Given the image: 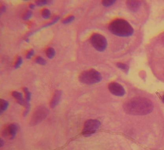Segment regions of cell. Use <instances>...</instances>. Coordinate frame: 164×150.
<instances>
[{
  "instance_id": "obj_1",
  "label": "cell",
  "mask_w": 164,
  "mask_h": 150,
  "mask_svg": "<svg viewBox=\"0 0 164 150\" xmlns=\"http://www.w3.org/2000/svg\"><path fill=\"white\" fill-rule=\"evenodd\" d=\"M123 109L125 112L130 115H145L152 112L153 105L148 98L137 97L125 102Z\"/></svg>"
},
{
  "instance_id": "obj_2",
  "label": "cell",
  "mask_w": 164,
  "mask_h": 150,
  "mask_svg": "<svg viewBox=\"0 0 164 150\" xmlns=\"http://www.w3.org/2000/svg\"><path fill=\"white\" fill-rule=\"evenodd\" d=\"M109 29L112 33L121 37H129L134 33L133 28L130 23L122 19H118L112 22Z\"/></svg>"
},
{
  "instance_id": "obj_3",
  "label": "cell",
  "mask_w": 164,
  "mask_h": 150,
  "mask_svg": "<svg viewBox=\"0 0 164 150\" xmlns=\"http://www.w3.org/2000/svg\"><path fill=\"white\" fill-rule=\"evenodd\" d=\"M102 78L101 74L93 69L83 71L80 74L79 78L81 83L88 85L99 83L102 80Z\"/></svg>"
},
{
  "instance_id": "obj_4",
  "label": "cell",
  "mask_w": 164,
  "mask_h": 150,
  "mask_svg": "<svg viewBox=\"0 0 164 150\" xmlns=\"http://www.w3.org/2000/svg\"><path fill=\"white\" fill-rule=\"evenodd\" d=\"M49 111L43 105L38 106L34 109L30 119V124L31 126H36L45 120L48 116Z\"/></svg>"
},
{
  "instance_id": "obj_5",
  "label": "cell",
  "mask_w": 164,
  "mask_h": 150,
  "mask_svg": "<svg viewBox=\"0 0 164 150\" xmlns=\"http://www.w3.org/2000/svg\"><path fill=\"white\" fill-rule=\"evenodd\" d=\"M100 122L96 119H89L85 123L82 135L85 137L90 136L96 133L100 126Z\"/></svg>"
},
{
  "instance_id": "obj_6",
  "label": "cell",
  "mask_w": 164,
  "mask_h": 150,
  "mask_svg": "<svg viewBox=\"0 0 164 150\" xmlns=\"http://www.w3.org/2000/svg\"><path fill=\"white\" fill-rule=\"evenodd\" d=\"M90 42L94 48L100 52L105 51L107 46L106 38L101 34H93L91 37Z\"/></svg>"
},
{
  "instance_id": "obj_7",
  "label": "cell",
  "mask_w": 164,
  "mask_h": 150,
  "mask_svg": "<svg viewBox=\"0 0 164 150\" xmlns=\"http://www.w3.org/2000/svg\"><path fill=\"white\" fill-rule=\"evenodd\" d=\"M18 126L17 124L11 123L7 125L2 132L3 136L9 139H13L18 132Z\"/></svg>"
},
{
  "instance_id": "obj_8",
  "label": "cell",
  "mask_w": 164,
  "mask_h": 150,
  "mask_svg": "<svg viewBox=\"0 0 164 150\" xmlns=\"http://www.w3.org/2000/svg\"><path fill=\"white\" fill-rule=\"evenodd\" d=\"M110 92L117 97H122L125 94V89L120 84L116 82L110 83L108 86Z\"/></svg>"
},
{
  "instance_id": "obj_9",
  "label": "cell",
  "mask_w": 164,
  "mask_h": 150,
  "mask_svg": "<svg viewBox=\"0 0 164 150\" xmlns=\"http://www.w3.org/2000/svg\"><path fill=\"white\" fill-rule=\"evenodd\" d=\"M23 91L24 94H25V109L24 112H23V116H26L29 112L30 108H31V105H30V102L31 100L32 94H31V92L29 91L27 88L24 87L23 89Z\"/></svg>"
},
{
  "instance_id": "obj_10",
  "label": "cell",
  "mask_w": 164,
  "mask_h": 150,
  "mask_svg": "<svg viewBox=\"0 0 164 150\" xmlns=\"http://www.w3.org/2000/svg\"><path fill=\"white\" fill-rule=\"evenodd\" d=\"M62 96V91L60 90H57L54 92L52 99H51L50 106L52 109L56 107L60 103Z\"/></svg>"
},
{
  "instance_id": "obj_11",
  "label": "cell",
  "mask_w": 164,
  "mask_h": 150,
  "mask_svg": "<svg viewBox=\"0 0 164 150\" xmlns=\"http://www.w3.org/2000/svg\"><path fill=\"white\" fill-rule=\"evenodd\" d=\"M12 96L19 105L25 107V100L23 98V95L21 92L16 91H13L12 92Z\"/></svg>"
},
{
  "instance_id": "obj_12",
  "label": "cell",
  "mask_w": 164,
  "mask_h": 150,
  "mask_svg": "<svg viewBox=\"0 0 164 150\" xmlns=\"http://www.w3.org/2000/svg\"><path fill=\"white\" fill-rule=\"evenodd\" d=\"M127 6L131 11L136 12L139 9L140 3L137 1H128L127 2Z\"/></svg>"
},
{
  "instance_id": "obj_13",
  "label": "cell",
  "mask_w": 164,
  "mask_h": 150,
  "mask_svg": "<svg viewBox=\"0 0 164 150\" xmlns=\"http://www.w3.org/2000/svg\"><path fill=\"white\" fill-rule=\"evenodd\" d=\"M9 105V102L4 99L0 100V113L3 114L6 111Z\"/></svg>"
},
{
  "instance_id": "obj_14",
  "label": "cell",
  "mask_w": 164,
  "mask_h": 150,
  "mask_svg": "<svg viewBox=\"0 0 164 150\" xmlns=\"http://www.w3.org/2000/svg\"><path fill=\"white\" fill-rule=\"evenodd\" d=\"M46 56L49 59H52L55 56L56 51L55 50L52 48H49L46 51Z\"/></svg>"
},
{
  "instance_id": "obj_15",
  "label": "cell",
  "mask_w": 164,
  "mask_h": 150,
  "mask_svg": "<svg viewBox=\"0 0 164 150\" xmlns=\"http://www.w3.org/2000/svg\"><path fill=\"white\" fill-rule=\"evenodd\" d=\"M42 16L45 19H48L51 16V12L48 9H44L42 11Z\"/></svg>"
},
{
  "instance_id": "obj_16",
  "label": "cell",
  "mask_w": 164,
  "mask_h": 150,
  "mask_svg": "<svg viewBox=\"0 0 164 150\" xmlns=\"http://www.w3.org/2000/svg\"><path fill=\"white\" fill-rule=\"evenodd\" d=\"M116 66L119 69L124 70L126 73H127L128 71L129 67L127 66V65L124 63H118L116 64Z\"/></svg>"
},
{
  "instance_id": "obj_17",
  "label": "cell",
  "mask_w": 164,
  "mask_h": 150,
  "mask_svg": "<svg viewBox=\"0 0 164 150\" xmlns=\"http://www.w3.org/2000/svg\"><path fill=\"white\" fill-rule=\"evenodd\" d=\"M75 17L73 15L68 16L62 21V23L64 24H67L72 23L75 20Z\"/></svg>"
},
{
  "instance_id": "obj_18",
  "label": "cell",
  "mask_w": 164,
  "mask_h": 150,
  "mask_svg": "<svg viewBox=\"0 0 164 150\" xmlns=\"http://www.w3.org/2000/svg\"><path fill=\"white\" fill-rule=\"evenodd\" d=\"M35 61L36 63H37V64L42 65H45L47 63L46 61L45 60L44 58H43L42 57H40V56H39V57H38L37 58H36Z\"/></svg>"
},
{
  "instance_id": "obj_19",
  "label": "cell",
  "mask_w": 164,
  "mask_h": 150,
  "mask_svg": "<svg viewBox=\"0 0 164 150\" xmlns=\"http://www.w3.org/2000/svg\"><path fill=\"white\" fill-rule=\"evenodd\" d=\"M116 2L115 0H105L102 1V4L105 7H109L113 5Z\"/></svg>"
},
{
  "instance_id": "obj_20",
  "label": "cell",
  "mask_w": 164,
  "mask_h": 150,
  "mask_svg": "<svg viewBox=\"0 0 164 150\" xmlns=\"http://www.w3.org/2000/svg\"><path fill=\"white\" fill-rule=\"evenodd\" d=\"M33 15V13L31 10H28L25 13V14L23 15V19L26 20L29 19L32 17Z\"/></svg>"
},
{
  "instance_id": "obj_21",
  "label": "cell",
  "mask_w": 164,
  "mask_h": 150,
  "mask_svg": "<svg viewBox=\"0 0 164 150\" xmlns=\"http://www.w3.org/2000/svg\"><path fill=\"white\" fill-rule=\"evenodd\" d=\"M23 59L21 57H17V61L14 65V67L16 69H18L23 64Z\"/></svg>"
},
{
  "instance_id": "obj_22",
  "label": "cell",
  "mask_w": 164,
  "mask_h": 150,
  "mask_svg": "<svg viewBox=\"0 0 164 150\" xmlns=\"http://www.w3.org/2000/svg\"><path fill=\"white\" fill-rule=\"evenodd\" d=\"M49 3L50 2L48 1L41 0V1H37L36 2V4L38 6H42L49 4Z\"/></svg>"
},
{
  "instance_id": "obj_23",
  "label": "cell",
  "mask_w": 164,
  "mask_h": 150,
  "mask_svg": "<svg viewBox=\"0 0 164 150\" xmlns=\"http://www.w3.org/2000/svg\"><path fill=\"white\" fill-rule=\"evenodd\" d=\"M34 51L32 49L30 50L28 52L26 55V58L28 59H31V58L34 56Z\"/></svg>"
},
{
  "instance_id": "obj_24",
  "label": "cell",
  "mask_w": 164,
  "mask_h": 150,
  "mask_svg": "<svg viewBox=\"0 0 164 150\" xmlns=\"http://www.w3.org/2000/svg\"><path fill=\"white\" fill-rule=\"evenodd\" d=\"M59 19H60V17H56L54 19H53V20H52V22H50V23H49L48 24H46V25H45V27H47L55 24V23H56L59 20Z\"/></svg>"
},
{
  "instance_id": "obj_25",
  "label": "cell",
  "mask_w": 164,
  "mask_h": 150,
  "mask_svg": "<svg viewBox=\"0 0 164 150\" xmlns=\"http://www.w3.org/2000/svg\"><path fill=\"white\" fill-rule=\"evenodd\" d=\"M6 10V8L5 6H3L1 8V12H5Z\"/></svg>"
},
{
  "instance_id": "obj_26",
  "label": "cell",
  "mask_w": 164,
  "mask_h": 150,
  "mask_svg": "<svg viewBox=\"0 0 164 150\" xmlns=\"http://www.w3.org/2000/svg\"><path fill=\"white\" fill-rule=\"evenodd\" d=\"M4 141H3V140L2 139H1V140H0V145H1V147H2L4 145Z\"/></svg>"
},
{
  "instance_id": "obj_27",
  "label": "cell",
  "mask_w": 164,
  "mask_h": 150,
  "mask_svg": "<svg viewBox=\"0 0 164 150\" xmlns=\"http://www.w3.org/2000/svg\"><path fill=\"white\" fill-rule=\"evenodd\" d=\"M29 7L31 9H34V8L35 7V5L34 4H30L29 5Z\"/></svg>"
},
{
  "instance_id": "obj_28",
  "label": "cell",
  "mask_w": 164,
  "mask_h": 150,
  "mask_svg": "<svg viewBox=\"0 0 164 150\" xmlns=\"http://www.w3.org/2000/svg\"><path fill=\"white\" fill-rule=\"evenodd\" d=\"M162 101L163 103H164V95L162 97Z\"/></svg>"
},
{
  "instance_id": "obj_29",
  "label": "cell",
  "mask_w": 164,
  "mask_h": 150,
  "mask_svg": "<svg viewBox=\"0 0 164 150\" xmlns=\"http://www.w3.org/2000/svg\"><path fill=\"white\" fill-rule=\"evenodd\" d=\"M26 42H27V43H29V40L28 39H26Z\"/></svg>"
}]
</instances>
